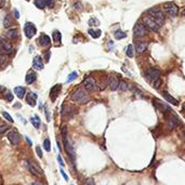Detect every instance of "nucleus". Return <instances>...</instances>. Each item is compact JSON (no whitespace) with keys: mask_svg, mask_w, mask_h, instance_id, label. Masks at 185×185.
I'll use <instances>...</instances> for the list:
<instances>
[{"mask_svg":"<svg viewBox=\"0 0 185 185\" xmlns=\"http://www.w3.org/2000/svg\"><path fill=\"white\" fill-rule=\"evenodd\" d=\"M180 135H181V138L183 139V141L185 142V132H181V134H180Z\"/></svg>","mask_w":185,"mask_h":185,"instance_id":"nucleus-48","label":"nucleus"},{"mask_svg":"<svg viewBox=\"0 0 185 185\" xmlns=\"http://www.w3.org/2000/svg\"><path fill=\"white\" fill-rule=\"evenodd\" d=\"M164 11L166 12V14L169 15L170 18H175L178 15L179 9L178 6L173 2H168V4H164Z\"/></svg>","mask_w":185,"mask_h":185,"instance_id":"nucleus-6","label":"nucleus"},{"mask_svg":"<svg viewBox=\"0 0 185 185\" xmlns=\"http://www.w3.org/2000/svg\"><path fill=\"white\" fill-rule=\"evenodd\" d=\"M143 23L145 24V26L147 28L153 30V32H158L160 29V27H161L157 22H155L153 18H150V15H145V16L143 18Z\"/></svg>","mask_w":185,"mask_h":185,"instance_id":"nucleus-4","label":"nucleus"},{"mask_svg":"<svg viewBox=\"0 0 185 185\" xmlns=\"http://www.w3.org/2000/svg\"><path fill=\"white\" fill-rule=\"evenodd\" d=\"M61 114L63 116V118H66V119H71L77 114V109H75L73 106H69V105H66V104H63L62 105V110H61Z\"/></svg>","mask_w":185,"mask_h":185,"instance_id":"nucleus-5","label":"nucleus"},{"mask_svg":"<svg viewBox=\"0 0 185 185\" xmlns=\"http://www.w3.org/2000/svg\"><path fill=\"white\" fill-rule=\"evenodd\" d=\"M61 173H62V175H63V178H64L65 181H68V177H67V174L65 173L64 170H63V169H61Z\"/></svg>","mask_w":185,"mask_h":185,"instance_id":"nucleus-46","label":"nucleus"},{"mask_svg":"<svg viewBox=\"0 0 185 185\" xmlns=\"http://www.w3.org/2000/svg\"><path fill=\"white\" fill-rule=\"evenodd\" d=\"M37 99H38V96H37V94H36L35 92H28L27 93V95H26V102H27V104L28 105H30V106H36V104H37Z\"/></svg>","mask_w":185,"mask_h":185,"instance_id":"nucleus-15","label":"nucleus"},{"mask_svg":"<svg viewBox=\"0 0 185 185\" xmlns=\"http://www.w3.org/2000/svg\"><path fill=\"white\" fill-rule=\"evenodd\" d=\"M4 0H0V8H2V7H4Z\"/></svg>","mask_w":185,"mask_h":185,"instance_id":"nucleus-52","label":"nucleus"},{"mask_svg":"<svg viewBox=\"0 0 185 185\" xmlns=\"http://www.w3.org/2000/svg\"><path fill=\"white\" fill-rule=\"evenodd\" d=\"M12 24H13V22H12V18H11L10 15L7 14L6 16H4V26L6 27V28H8V27H10Z\"/></svg>","mask_w":185,"mask_h":185,"instance_id":"nucleus-27","label":"nucleus"},{"mask_svg":"<svg viewBox=\"0 0 185 185\" xmlns=\"http://www.w3.org/2000/svg\"><path fill=\"white\" fill-rule=\"evenodd\" d=\"M71 101H74L78 104H85L87 102H89L90 96L88 92L83 89H77L75 92L71 94Z\"/></svg>","mask_w":185,"mask_h":185,"instance_id":"nucleus-1","label":"nucleus"},{"mask_svg":"<svg viewBox=\"0 0 185 185\" xmlns=\"http://www.w3.org/2000/svg\"><path fill=\"white\" fill-rule=\"evenodd\" d=\"M0 49L4 51L6 54H10L14 51L12 44L10 42H8L7 40H4V38H1V37H0Z\"/></svg>","mask_w":185,"mask_h":185,"instance_id":"nucleus-10","label":"nucleus"},{"mask_svg":"<svg viewBox=\"0 0 185 185\" xmlns=\"http://www.w3.org/2000/svg\"><path fill=\"white\" fill-rule=\"evenodd\" d=\"M126 53H127V55H128L129 57H133V55H134V48H133V44H129V46L127 47Z\"/></svg>","mask_w":185,"mask_h":185,"instance_id":"nucleus-30","label":"nucleus"},{"mask_svg":"<svg viewBox=\"0 0 185 185\" xmlns=\"http://www.w3.org/2000/svg\"><path fill=\"white\" fill-rule=\"evenodd\" d=\"M83 85H85V88L88 91H95L97 89V85H96L95 80L92 78V77H88V78L85 79L83 81Z\"/></svg>","mask_w":185,"mask_h":185,"instance_id":"nucleus-12","label":"nucleus"},{"mask_svg":"<svg viewBox=\"0 0 185 185\" xmlns=\"http://www.w3.org/2000/svg\"><path fill=\"white\" fill-rule=\"evenodd\" d=\"M26 140H27V142H28L29 145H32V142H30V140H29V138H26Z\"/></svg>","mask_w":185,"mask_h":185,"instance_id":"nucleus-53","label":"nucleus"},{"mask_svg":"<svg viewBox=\"0 0 185 185\" xmlns=\"http://www.w3.org/2000/svg\"><path fill=\"white\" fill-rule=\"evenodd\" d=\"M159 76H160V71H159V69H157V68H150V69H148L147 73H146V77H147V79L153 82L158 80Z\"/></svg>","mask_w":185,"mask_h":185,"instance_id":"nucleus-11","label":"nucleus"},{"mask_svg":"<svg viewBox=\"0 0 185 185\" xmlns=\"http://www.w3.org/2000/svg\"><path fill=\"white\" fill-rule=\"evenodd\" d=\"M146 48H147V42H144V41L143 42H138L136 46H135V51L139 54H141L146 50Z\"/></svg>","mask_w":185,"mask_h":185,"instance_id":"nucleus-23","label":"nucleus"},{"mask_svg":"<svg viewBox=\"0 0 185 185\" xmlns=\"http://www.w3.org/2000/svg\"><path fill=\"white\" fill-rule=\"evenodd\" d=\"M57 161H59V164L62 166V167H64L65 164H64V161H63V159H62V157H61V155H59L57 156Z\"/></svg>","mask_w":185,"mask_h":185,"instance_id":"nucleus-43","label":"nucleus"},{"mask_svg":"<svg viewBox=\"0 0 185 185\" xmlns=\"http://www.w3.org/2000/svg\"><path fill=\"white\" fill-rule=\"evenodd\" d=\"M25 92H26V89L24 87H15L14 88V93L16 94L18 99H23L24 95H25Z\"/></svg>","mask_w":185,"mask_h":185,"instance_id":"nucleus-22","label":"nucleus"},{"mask_svg":"<svg viewBox=\"0 0 185 185\" xmlns=\"http://www.w3.org/2000/svg\"><path fill=\"white\" fill-rule=\"evenodd\" d=\"M154 105L157 107V109H159L161 113H164V114H166V113H168V112H171V108L168 105H166V104H164L162 102H160V101L158 100H154Z\"/></svg>","mask_w":185,"mask_h":185,"instance_id":"nucleus-16","label":"nucleus"},{"mask_svg":"<svg viewBox=\"0 0 185 185\" xmlns=\"http://www.w3.org/2000/svg\"><path fill=\"white\" fill-rule=\"evenodd\" d=\"M14 107H15V108H21V104H20V103H15Z\"/></svg>","mask_w":185,"mask_h":185,"instance_id":"nucleus-50","label":"nucleus"},{"mask_svg":"<svg viewBox=\"0 0 185 185\" xmlns=\"http://www.w3.org/2000/svg\"><path fill=\"white\" fill-rule=\"evenodd\" d=\"M32 66H34V68L37 69V71H41L43 68V62L40 55H36V56L34 57V60H32Z\"/></svg>","mask_w":185,"mask_h":185,"instance_id":"nucleus-17","label":"nucleus"},{"mask_svg":"<svg viewBox=\"0 0 185 185\" xmlns=\"http://www.w3.org/2000/svg\"><path fill=\"white\" fill-rule=\"evenodd\" d=\"M119 83H120V81H119L118 77H115V76L110 77V79H109V89L112 90V91H116V90L118 89V87H119Z\"/></svg>","mask_w":185,"mask_h":185,"instance_id":"nucleus-19","label":"nucleus"},{"mask_svg":"<svg viewBox=\"0 0 185 185\" xmlns=\"http://www.w3.org/2000/svg\"><path fill=\"white\" fill-rule=\"evenodd\" d=\"M89 25L90 26H97V25H100V22L97 21L95 18H92L89 20Z\"/></svg>","mask_w":185,"mask_h":185,"instance_id":"nucleus-35","label":"nucleus"},{"mask_svg":"<svg viewBox=\"0 0 185 185\" xmlns=\"http://www.w3.org/2000/svg\"><path fill=\"white\" fill-rule=\"evenodd\" d=\"M32 185H43L42 183H40V182H32Z\"/></svg>","mask_w":185,"mask_h":185,"instance_id":"nucleus-51","label":"nucleus"},{"mask_svg":"<svg viewBox=\"0 0 185 185\" xmlns=\"http://www.w3.org/2000/svg\"><path fill=\"white\" fill-rule=\"evenodd\" d=\"M182 15H183V16H185V9L183 10V12H182Z\"/></svg>","mask_w":185,"mask_h":185,"instance_id":"nucleus-54","label":"nucleus"},{"mask_svg":"<svg viewBox=\"0 0 185 185\" xmlns=\"http://www.w3.org/2000/svg\"><path fill=\"white\" fill-rule=\"evenodd\" d=\"M4 97H6V100H7L8 102H11V101L13 100V95H12V93H11L10 91H7V92H6Z\"/></svg>","mask_w":185,"mask_h":185,"instance_id":"nucleus-39","label":"nucleus"},{"mask_svg":"<svg viewBox=\"0 0 185 185\" xmlns=\"http://www.w3.org/2000/svg\"><path fill=\"white\" fill-rule=\"evenodd\" d=\"M148 34V29L145 26L144 23H136L133 28V36L135 38H142L145 37Z\"/></svg>","mask_w":185,"mask_h":185,"instance_id":"nucleus-3","label":"nucleus"},{"mask_svg":"<svg viewBox=\"0 0 185 185\" xmlns=\"http://www.w3.org/2000/svg\"><path fill=\"white\" fill-rule=\"evenodd\" d=\"M46 6L48 8H53L54 7V0H46Z\"/></svg>","mask_w":185,"mask_h":185,"instance_id":"nucleus-42","label":"nucleus"},{"mask_svg":"<svg viewBox=\"0 0 185 185\" xmlns=\"http://www.w3.org/2000/svg\"><path fill=\"white\" fill-rule=\"evenodd\" d=\"M129 88H130V85H129L128 82L125 81V80L120 81V83H119V87H118V89L120 90V91H127V90H129Z\"/></svg>","mask_w":185,"mask_h":185,"instance_id":"nucleus-29","label":"nucleus"},{"mask_svg":"<svg viewBox=\"0 0 185 185\" xmlns=\"http://www.w3.org/2000/svg\"><path fill=\"white\" fill-rule=\"evenodd\" d=\"M6 62V53L0 49V65H2Z\"/></svg>","mask_w":185,"mask_h":185,"instance_id":"nucleus-38","label":"nucleus"},{"mask_svg":"<svg viewBox=\"0 0 185 185\" xmlns=\"http://www.w3.org/2000/svg\"><path fill=\"white\" fill-rule=\"evenodd\" d=\"M39 44L41 47H49L51 44V39L49 36H47L46 34H42V35L39 37Z\"/></svg>","mask_w":185,"mask_h":185,"instance_id":"nucleus-18","label":"nucleus"},{"mask_svg":"<svg viewBox=\"0 0 185 185\" xmlns=\"http://www.w3.org/2000/svg\"><path fill=\"white\" fill-rule=\"evenodd\" d=\"M36 153H37V155H38V157H39V158H42V157H43L40 146H36Z\"/></svg>","mask_w":185,"mask_h":185,"instance_id":"nucleus-41","label":"nucleus"},{"mask_svg":"<svg viewBox=\"0 0 185 185\" xmlns=\"http://www.w3.org/2000/svg\"><path fill=\"white\" fill-rule=\"evenodd\" d=\"M27 167H28L29 171L32 172V174H34L35 177H38V178H42L43 177L42 170L40 169V167L36 164L35 161H32V160H27Z\"/></svg>","mask_w":185,"mask_h":185,"instance_id":"nucleus-7","label":"nucleus"},{"mask_svg":"<svg viewBox=\"0 0 185 185\" xmlns=\"http://www.w3.org/2000/svg\"><path fill=\"white\" fill-rule=\"evenodd\" d=\"M44 110H46V116H47V120L50 121L51 118H50V114H49V112H48V107H44Z\"/></svg>","mask_w":185,"mask_h":185,"instance_id":"nucleus-45","label":"nucleus"},{"mask_svg":"<svg viewBox=\"0 0 185 185\" xmlns=\"http://www.w3.org/2000/svg\"><path fill=\"white\" fill-rule=\"evenodd\" d=\"M2 116H4V119H7V120L9 121V122H11V124L13 122V118L11 117L9 113H7V112H2Z\"/></svg>","mask_w":185,"mask_h":185,"instance_id":"nucleus-36","label":"nucleus"},{"mask_svg":"<svg viewBox=\"0 0 185 185\" xmlns=\"http://www.w3.org/2000/svg\"><path fill=\"white\" fill-rule=\"evenodd\" d=\"M179 125H180V119H179L175 115H171L167 121L168 129H169V130H173V129H175L177 127H179Z\"/></svg>","mask_w":185,"mask_h":185,"instance_id":"nucleus-13","label":"nucleus"},{"mask_svg":"<svg viewBox=\"0 0 185 185\" xmlns=\"http://www.w3.org/2000/svg\"><path fill=\"white\" fill-rule=\"evenodd\" d=\"M52 37H53V40L55 42H59L62 39V35H61V32L59 30H54L53 34H52Z\"/></svg>","mask_w":185,"mask_h":185,"instance_id":"nucleus-31","label":"nucleus"},{"mask_svg":"<svg viewBox=\"0 0 185 185\" xmlns=\"http://www.w3.org/2000/svg\"><path fill=\"white\" fill-rule=\"evenodd\" d=\"M77 76H78L77 71H73V73H71L67 77V82H71V81H73V80H75V79L77 78Z\"/></svg>","mask_w":185,"mask_h":185,"instance_id":"nucleus-34","label":"nucleus"},{"mask_svg":"<svg viewBox=\"0 0 185 185\" xmlns=\"http://www.w3.org/2000/svg\"><path fill=\"white\" fill-rule=\"evenodd\" d=\"M30 122H32V125L35 127V128H39L40 125H41V121H40V118L37 116V115H34L30 117Z\"/></svg>","mask_w":185,"mask_h":185,"instance_id":"nucleus-25","label":"nucleus"},{"mask_svg":"<svg viewBox=\"0 0 185 185\" xmlns=\"http://www.w3.org/2000/svg\"><path fill=\"white\" fill-rule=\"evenodd\" d=\"M61 89H62V85H55L51 88L50 99L53 101V102L57 99V96H59V94H60V92H61Z\"/></svg>","mask_w":185,"mask_h":185,"instance_id":"nucleus-14","label":"nucleus"},{"mask_svg":"<svg viewBox=\"0 0 185 185\" xmlns=\"http://www.w3.org/2000/svg\"><path fill=\"white\" fill-rule=\"evenodd\" d=\"M162 96H164L165 99H166V101H168L169 103L173 104V105H179V101L177 100V99H174L172 95H170L168 92H166V91L162 92Z\"/></svg>","mask_w":185,"mask_h":185,"instance_id":"nucleus-20","label":"nucleus"},{"mask_svg":"<svg viewBox=\"0 0 185 185\" xmlns=\"http://www.w3.org/2000/svg\"><path fill=\"white\" fill-rule=\"evenodd\" d=\"M90 34V36L92 37V38H94V39H96V38H99L101 36V34H102V32H101L100 29H96V30H94V29H89V32H88Z\"/></svg>","mask_w":185,"mask_h":185,"instance_id":"nucleus-28","label":"nucleus"},{"mask_svg":"<svg viewBox=\"0 0 185 185\" xmlns=\"http://www.w3.org/2000/svg\"><path fill=\"white\" fill-rule=\"evenodd\" d=\"M13 13H14V18H16V20H18V18H20V12H18L16 9H14V10H13Z\"/></svg>","mask_w":185,"mask_h":185,"instance_id":"nucleus-44","label":"nucleus"},{"mask_svg":"<svg viewBox=\"0 0 185 185\" xmlns=\"http://www.w3.org/2000/svg\"><path fill=\"white\" fill-rule=\"evenodd\" d=\"M24 32H25V36L27 38H32L36 35V32H37V28H36V26L32 23L27 22L25 26H24Z\"/></svg>","mask_w":185,"mask_h":185,"instance_id":"nucleus-8","label":"nucleus"},{"mask_svg":"<svg viewBox=\"0 0 185 185\" xmlns=\"http://www.w3.org/2000/svg\"><path fill=\"white\" fill-rule=\"evenodd\" d=\"M10 128L8 125H0V135L4 134V133H6V132L8 131V129Z\"/></svg>","mask_w":185,"mask_h":185,"instance_id":"nucleus-37","label":"nucleus"},{"mask_svg":"<svg viewBox=\"0 0 185 185\" xmlns=\"http://www.w3.org/2000/svg\"><path fill=\"white\" fill-rule=\"evenodd\" d=\"M114 37H115V39L120 40V39H124V38H126V37H127V35H126V34L122 32V30L118 29V30H116V32H114Z\"/></svg>","mask_w":185,"mask_h":185,"instance_id":"nucleus-26","label":"nucleus"},{"mask_svg":"<svg viewBox=\"0 0 185 185\" xmlns=\"http://www.w3.org/2000/svg\"><path fill=\"white\" fill-rule=\"evenodd\" d=\"M8 140L13 146H18L20 144V134L16 130H12L8 133Z\"/></svg>","mask_w":185,"mask_h":185,"instance_id":"nucleus-9","label":"nucleus"},{"mask_svg":"<svg viewBox=\"0 0 185 185\" xmlns=\"http://www.w3.org/2000/svg\"><path fill=\"white\" fill-rule=\"evenodd\" d=\"M83 185H95V183H94V180H93L92 178H88V179H85Z\"/></svg>","mask_w":185,"mask_h":185,"instance_id":"nucleus-40","label":"nucleus"},{"mask_svg":"<svg viewBox=\"0 0 185 185\" xmlns=\"http://www.w3.org/2000/svg\"><path fill=\"white\" fill-rule=\"evenodd\" d=\"M35 4L38 9H43L46 7V0H35Z\"/></svg>","mask_w":185,"mask_h":185,"instance_id":"nucleus-32","label":"nucleus"},{"mask_svg":"<svg viewBox=\"0 0 185 185\" xmlns=\"http://www.w3.org/2000/svg\"><path fill=\"white\" fill-rule=\"evenodd\" d=\"M148 14H150V18H153L155 22H157L160 26L165 23V14L162 13V11L159 10V9H155V8L150 9V10H148Z\"/></svg>","mask_w":185,"mask_h":185,"instance_id":"nucleus-2","label":"nucleus"},{"mask_svg":"<svg viewBox=\"0 0 185 185\" xmlns=\"http://www.w3.org/2000/svg\"><path fill=\"white\" fill-rule=\"evenodd\" d=\"M49 57H50V52H48V53L46 54V61L47 62H49Z\"/></svg>","mask_w":185,"mask_h":185,"instance_id":"nucleus-47","label":"nucleus"},{"mask_svg":"<svg viewBox=\"0 0 185 185\" xmlns=\"http://www.w3.org/2000/svg\"><path fill=\"white\" fill-rule=\"evenodd\" d=\"M75 7H76V9H81V4H75Z\"/></svg>","mask_w":185,"mask_h":185,"instance_id":"nucleus-49","label":"nucleus"},{"mask_svg":"<svg viewBox=\"0 0 185 185\" xmlns=\"http://www.w3.org/2000/svg\"><path fill=\"white\" fill-rule=\"evenodd\" d=\"M6 36H7L9 39H15L18 37V29L16 28L8 29V32H6Z\"/></svg>","mask_w":185,"mask_h":185,"instance_id":"nucleus-24","label":"nucleus"},{"mask_svg":"<svg viewBox=\"0 0 185 185\" xmlns=\"http://www.w3.org/2000/svg\"><path fill=\"white\" fill-rule=\"evenodd\" d=\"M36 78H37V76H36V74L34 73L32 71H29L28 73H27V75H26V82L28 83V85H32V83H34V82L36 81Z\"/></svg>","mask_w":185,"mask_h":185,"instance_id":"nucleus-21","label":"nucleus"},{"mask_svg":"<svg viewBox=\"0 0 185 185\" xmlns=\"http://www.w3.org/2000/svg\"><path fill=\"white\" fill-rule=\"evenodd\" d=\"M43 148H44L47 152H50L51 150V142L49 139L44 140V142H43Z\"/></svg>","mask_w":185,"mask_h":185,"instance_id":"nucleus-33","label":"nucleus"},{"mask_svg":"<svg viewBox=\"0 0 185 185\" xmlns=\"http://www.w3.org/2000/svg\"><path fill=\"white\" fill-rule=\"evenodd\" d=\"M27 1H29V0H27Z\"/></svg>","mask_w":185,"mask_h":185,"instance_id":"nucleus-55","label":"nucleus"}]
</instances>
